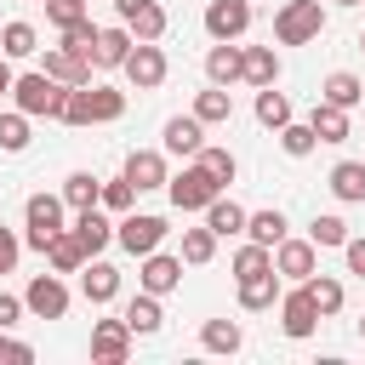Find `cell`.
<instances>
[{"instance_id":"6da1fadb","label":"cell","mask_w":365,"mask_h":365,"mask_svg":"<svg viewBox=\"0 0 365 365\" xmlns=\"http://www.w3.org/2000/svg\"><path fill=\"white\" fill-rule=\"evenodd\" d=\"M11 103H17L29 120H63L68 86H63V80H51L46 68H34V74H17V80H11Z\"/></svg>"},{"instance_id":"7a4b0ae2","label":"cell","mask_w":365,"mask_h":365,"mask_svg":"<svg viewBox=\"0 0 365 365\" xmlns=\"http://www.w3.org/2000/svg\"><path fill=\"white\" fill-rule=\"evenodd\" d=\"M325 34V6L319 0H285L274 11V40L279 46H308Z\"/></svg>"},{"instance_id":"3957f363","label":"cell","mask_w":365,"mask_h":365,"mask_svg":"<svg viewBox=\"0 0 365 365\" xmlns=\"http://www.w3.org/2000/svg\"><path fill=\"white\" fill-rule=\"evenodd\" d=\"M165 194H171V205H177V211H205V205L222 194V182H217L200 160H188L177 177H165Z\"/></svg>"},{"instance_id":"277c9868","label":"cell","mask_w":365,"mask_h":365,"mask_svg":"<svg viewBox=\"0 0 365 365\" xmlns=\"http://www.w3.org/2000/svg\"><path fill=\"white\" fill-rule=\"evenodd\" d=\"M63 194H29V205H23V222H29V234H23V245L29 251H46V240L57 234V228H68L63 222Z\"/></svg>"},{"instance_id":"5b68a950","label":"cell","mask_w":365,"mask_h":365,"mask_svg":"<svg viewBox=\"0 0 365 365\" xmlns=\"http://www.w3.org/2000/svg\"><path fill=\"white\" fill-rule=\"evenodd\" d=\"M171 228H165V217H154V211H125L120 222H114V240L131 251V257H148V251H160V240H165Z\"/></svg>"},{"instance_id":"8992f818","label":"cell","mask_w":365,"mask_h":365,"mask_svg":"<svg viewBox=\"0 0 365 365\" xmlns=\"http://www.w3.org/2000/svg\"><path fill=\"white\" fill-rule=\"evenodd\" d=\"M120 68H125V80H131L137 91H154V86H165V74H171V63H165V51H160L154 40H137Z\"/></svg>"},{"instance_id":"52a82bcc","label":"cell","mask_w":365,"mask_h":365,"mask_svg":"<svg viewBox=\"0 0 365 365\" xmlns=\"http://www.w3.org/2000/svg\"><path fill=\"white\" fill-rule=\"evenodd\" d=\"M23 308H29L34 319H63V314H68V285H63V274H34L29 291H23Z\"/></svg>"},{"instance_id":"ba28073f","label":"cell","mask_w":365,"mask_h":365,"mask_svg":"<svg viewBox=\"0 0 365 365\" xmlns=\"http://www.w3.org/2000/svg\"><path fill=\"white\" fill-rule=\"evenodd\" d=\"M131 342H137V336H131L125 319H97V325H91V359H97V365H125V359H131Z\"/></svg>"},{"instance_id":"9c48e42d","label":"cell","mask_w":365,"mask_h":365,"mask_svg":"<svg viewBox=\"0 0 365 365\" xmlns=\"http://www.w3.org/2000/svg\"><path fill=\"white\" fill-rule=\"evenodd\" d=\"M314 268H319V245H314V240H291V234H285V240L274 245V274H279V279H297V285H302Z\"/></svg>"},{"instance_id":"30bf717a","label":"cell","mask_w":365,"mask_h":365,"mask_svg":"<svg viewBox=\"0 0 365 365\" xmlns=\"http://www.w3.org/2000/svg\"><path fill=\"white\" fill-rule=\"evenodd\" d=\"M114 11H120V23L131 29V40H160L165 23H171L160 0H114Z\"/></svg>"},{"instance_id":"8fae6325","label":"cell","mask_w":365,"mask_h":365,"mask_svg":"<svg viewBox=\"0 0 365 365\" xmlns=\"http://www.w3.org/2000/svg\"><path fill=\"white\" fill-rule=\"evenodd\" d=\"M68 234L80 240V251H86V257H103V251L114 245V222H108V211H103V205L74 211V228H68Z\"/></svg>"},{"instance_id":"7c38bea8","label":"cell","mask_w":365,"mask_h":365,"mask_svg":"<svg viewBox=\"0 0 365 365\" xmlns=\"http://www.w3.org/2000/svg\"><path fill=\"white\" fill-rule=\"evenodd\" d=\"M314 325H319V308L308 302V291L302 285L297 291H279V331L291 342H302V336H314Z\"/></svg>"},{"instance_id":"4fadbf2b","label":"cell","mask_w":365,"mask_h":365,"mask_svg":"<svg viewBox=\"0 0 365 365\" xmlns=\"http://www.w3.org/2000/svg\"><path fill=\"white\" fill-rule=\"evenodd\" d=\"M251 29V0H211L205 6V34L211 40H240Z\"/></svg>"},{"instance_id":"5bb4252c","label":"cell","mask_w":365,"mask_h":365,"mask_svg":"<svg viewBox=\"0 0 365 365\" xmlns=\"http://www.w3.org/2000/svg\"><path fill=\"white\" fill-rule=\"evenodd\" d=\"M120 177H125L137 194H148V188H165V177H171V171H165V154H160V148H131Z\"/></svg>"},{"instance_id":"9a60e30c","label":"cell","mask_w":365,"mask_h":365,"mask_svg":"<svg viewBox=\"0 0 365 365\" xmlns=\"http://www.w3.org/2000/svg\"><path fill=\"white\" fill-rule=\"evenodd\" d=\"M137 285L154 291V297H171L182 285V257H165V251H148L143 268H137Z\"/></svg>"},{"instance_id":"2e32d148","label":"cell","mask_w":365,"mask_h":365,"mask_svg":"<svg viewBox=\"0 0 365 365\" xmlns=\"http://www.w3.org/2000/svg\"><path fill=\"white\" fill-rule=\"evenodd\" d=\"M40 68L51 74V80H63V86H86L91 80V57H80L74 46H46V57H40Z\"/></svg>"},{"instance_id":"e0dca14e","label":"cell","mask_w":365,"mask_h":365,"mask_svg":"<svg viewBox=\"0 0 365 365\" xmlns=\"http://www.w3.org/2000/svg\"><path fill=\"white\" fill-rule=\"evenodd\" d=\"M80 291H86V302H114L120 297V268L114 262H103V257H86L80 262Z\"/></svg>"},{"instance_id":"ac0fdd59","label":"cell","mask_w":365,"mask_h":365,"mask_svg":"<svg viewBox=\"0 0 365 365\" xmlns=\"http://www.w3.org/2000/svg\"><path fill=\"white\" fill-rule=\"evenodd\" d=\"M160 137H165V154H177V160H194V154L205 148V125H200L194 114H171Z\"/></svg>"},{"instance_id":"d6986e66","label":"cell","mask_w":365,"mask_h":365,"mask_svg":"<svg viewBox=\"0 0 365 365\" xmlns=\"http://www.w3.org/2000/svg\"><path fill=\"white\" fill-rule=\"evenodd\" d=\"M240 80L245 86H279V51L274 46H245L240 51Z\"/></svg>"},{"instance_id":"ffe728a7","label":"cell","mask_w":365,"mask_h":365,"mask_svg":"<svg viewBox=\"0 0 365 365\" xmlns=\"http://www.w3.org/2000/svg\"><path fill=\"white\" fill-rule=\"evenodd\" d=\"M302 291H308V302L319 308V319H331V314H342V302H348V291H342V279H336V274H319V268H314V274L302 279Z\"/></svg>"},{"instance_id":"44dd1931","label":"cell","mask_w":365,"mask_h":365,"mask_svg":"<svg viewBox=\"0 0 365 365\" xmlns=\"http://www.w3.org/2000/svg\"><path fill=\"white\" fill-rule=\"evenodd\" d=\"M205 228H211L217 240H234V234H245V205H240V200H228V194H217V200L205 205Z\"/></svg>"},{"instance_id":"7402d4cb","label":"cell","mask_w":365,"mask_h":365,"mask_svg":"<svg viewBox=\"0 0 365 365\" xmlns=\"http://www.w3.org/2000/svg\"><path fill=\"white\" fill-rule=\"evenodd\" d=\"M274 302H279V274H274V268L240 279V308H245V314H268Z\"/></svg>"},{"instance_id":"603a6c76","label":"cell","mask_w":365,"mask_h":365,"mask_svg":"<svg viewBox=\"0 0 365 365\" xmlns=\"http://www.w3.org/2000/svg\"><path fill=\"white\" fill-rule=\"evenodd\" d=\"M125 325H131V336H154L160 325H165V314H160V297L154 291H137L131 302H125V314H120Z\"/></svg>"},{"instance_id":"cb8c5ba5","label":"cell","mask_w":365,"mask_h":365,"mask_svg":"<svg viewBox=\"0 0 365 365\" xmlns=\"http://www.w3.org/2000/svg\"><path fill=\"white\" fill-rule=\"evenodd\" d=\"M131 46H137V40H131V29H125V23H114V29H97V51H91V63H97V68H120Z\"/></svg>"},{"instance_id":"d4e9b609","label":"cell","mask_w":365,"mask_h":365,"mask_svg":"<svg viewBox=\"0 0 365 365\" xmlns=\"http://www.w3.org/2000/svg\"><path fill=\"white\" fill-rule=\"evenodd\" d=\"M240 51H245V46L217 40V46L205 51V80H211V86H234V80H240Z\"/></svg>"},{"instance_id":"484cf974","label":"cell","mask_w":365,"mask_h":365,"mask_svg":"<svg viewBox=\"0 0 365 365\" xmlns=\"http://www.w3.org/2000/svg\"><path fill=\"white\" fill-rule=\"evenodd\" d=\"M200 125H222V120H234V97H228V86H205V91H194V108H188Z\"/></svg>"},{"instance_id":"4316f807","label":"cell","mask_w":365,"mask_h":365,"mask_svg":"<svg viewBox=\"0 0 365 365\" xmlns=\"http://www.w3.org/2000/svg\"><path fill=\"white\" fill-rule=\"evenodd\" d=\"M308 125H314L319 143H348V108H336V103H325V97H314Z\"/></svg>"},{"instance_id":"83f0119b","label":"cell","mask_w":365,"mask_h":365,"mask_svg":"<svg viewBox=\"0 0 365 365\" xmlns=\"http://www.w3.org/2000/svg\"><path fill=\"white\" fill-rule=\"evenodd\" d=\"M46 262H51V274H80V262H86V251H80V240L68 234V228H57L51 240H46V251H40Z\"/></svg>"},{"instance_id":"f1b7e54d","label":"cell","mask_w":365,"mask_h":365,"mask_svg":"<svg viewBox=\"0 0 365 365\" xmlns=\"http://www.w3.org/2000/svg\"><path fill=\"white\" fill-rule=\"evenodd\" d=\"M200 348H205V354H240V348H245L240 319H205V325H200Z\"/></svg>"},{"instance_id":"f546056e","label":"cell","mask_w":365,"mask_h":365,"mask_svg":"<svg viewBox=\"0 0 365 365\" xmlns=\"http://www.w3.org/2000/svg\"><path fill=\"white\" fill-rule=\"evenodd\" d=\"M331 194L342 205H359L365 200V160H336L331 165Z\"/></svg>"},{"instance_id":"4dcf8cb0","label":"cell","mask_w":365,"mask_h":365,"mask_svg":"<svg viewBox=\"0 0 365 365\" xmlns=\"http://www.w3.org/2000/svg\"><path fill=\"white\" fill-rule=\"evenodd\" d=\"M86 108H91V125H114V120L125 114V91H114V86H91V80H86Z\"/></svg>"},{"instance_id":"1f68e13d","label":"cell","mask_w":365,"mask_h":365,"mask_svg":"<svg viewBox=\"0 0 365 365\" xmlns=\"http://www.w3.org/2000/svg\"><path fill=\"white\" fill-rule=\"evenodd\" d=\"M245 240H257V245H279L285 240V211L279 205H268V211H245Z\"/></svg>"},{"instance_id":"d6a6232c","label":"cell","mask_w":365,"mask_h":365,"mask_svg":"<svg viewBox=\"0 0 365 365\" xmlns=\"http://www.w3.org/2000/svg\"><path fill=\"white\" fill-rule=\"evenodd\" d=\"M40 51V34H34V23H6L0 29V57H11V63H23V57H34Z\"/></svg>"},{"instance_id":"836d02e7","label":"cell","mask_w":365,"mask_h":365,"mask_svg":"<svg viewBox=\"0 0 365 365\" xmlns=\"http://www.w3.org/2000/svg\"><path fill=\"white\" fill-rule=\"evenodd\" d=\"M97 200H103V177H91V171H68L63 177V205L68 211H86Z\"/></svg>"},{"instance_id":"e575fe53","label":"cell","mask_w":365,"mask_h":365,"mask_svg":"<svg viewBox=\"0 0 365 365\" xmlns=\"http://www.w3.org/2000/svg\"><path fill=\"white\" fill-rule=\"evenodd\" d=\"M319 97H325V103H336V108H359V97H365V86H359V74H348V68H336V74H325V86H319Z\"/></svg>"},{"instance_id":"d590c367","label":"cell","mask_w":365,"mask_h":365,"mask_svg":"<svg viewBox=\"0 0 365 365\" xmlns=\"http://www.w3.org/2000/svg\"><path fill=\"white\" fill-rule=\"evenodd\" d=\"M274 137H279V148H285L291 160H308V154L319 148V137H314V125H308V120H285Z\"/></svg>"},{"instance_id":"8d00e7d4","label":"cell","mask_w":365,"mask_h":365,"mask_svg":"<svg viewBox=\"0 0 365 365\" xmlns=\"http://www.w3.org/2000/svg\"><path fill=\"white\" fill-rule=\"evenodd\" d=\"M177 257H182L188 268H205V262L217 257V234H211L205 222H200V228H182V251H177Z\"/></svg>"},{"instance_id":"74e56055","label":"cell","mask_w":365,"mask_h":365,"mask_svg":"<svg viewBox=\"0 0 365 365\" xmlns=\"http://www.w3.org/2000/svg\"><path fill=\"white\" fill-rule=\"evenodd\" d=\"M257 120H262L268 131H279V125L291 120V97L274 91V86H257Z\"/></svg>"},{"instance_id":"f35d334b","label":"cell","mask_w":365,"mask_h":365,"mask_svg":"<svg viewBox=\"0 0 365 365\" xmlns=\"http://www.w3.org/2000/svg\"><path fill=\"white\" fill-rule=\"evenodd\" d=\"M308 240H314L319 251H342V240H348V222H342L336 211H319V217L308 222Z\"/></svg>"},{"instance_id":"ab89813d","label":"cell","mask_w":365,"mask_h":365,"mask_svg":"<svg viewBox=\"0 0 365 365\" xmlns=\"http://www.w3.org/2000/svg\"><path fill=\"white\" fill-rule=\"evenodd\" d=\"M268 268H274V251H268V245L245 240V245L234 251V279H251V274H268Z\"/></svg>"},{"instance_id":"60d3db41","label":"cell","mask_w":365,"mask_h":365,"mask_svg":"<svg viewBox=\"0 0 365 365\" xmlns=\"http://www.w3.org/2000/svg\"><path fill=\"white\" fill-rule=\"evenodd\" d=\"M194 160H200V165H205V171H211V177H217L222 188H228V182L240 177V160H234V148H200Z\"/></svg>"},{"instance_id":"b9f144b4","label":"cell","mask_w":365,"mask_h":365,"mask_svg":"<svg viewBox=\"0 0 365 365\" xmlns=\"http://www.w3.org/2000/svg\"><path fill=\"white\" fill-rule=\"evenodd\" d=\"M0 148H6V154H23V148H29V114H23V108L0 114Z\"/></svg>"},{"instance_id":"7bdbcfd3","label":"cell","mask_w":365,"mask_h":365,"mask_svg":"<svg viewBox=\"0 0 365 365\" xmlns=\"http://www.w3.org/2000/svg\"><path fill=\"white\" fill-rule=\"evenodd\" d=\"M63 46H74L80 57H91V51H97V23H91V11H86L80 23H68V29H63ZM91 68H97V63H91Z\"/></svg>"},{"instance_id":"ee69618b","label":"cell","mask_w":365,"mask_h":365,"mask_svg":"<svg viewBox=\"0 0 365 365\" xmlns=\"http://www.w3.org/2000/svg\"><path fill=\"white\" fill-rule=\"evenodd\" d=\"M103 211H114V217H125L131 205H137V188L125 182V177H114V182H103V200H97Z\"/></svg>"},{"instance_id":"f6af8a7d","label":"cell","mask_w":365,"mask_h":365,"mask_svg":"<svg viewBox=\"0 0 365 365\" xmlns=\"http://www.w3.org/2000/svg\"><path fill=\"white\" fill-rule=\"evenodd\" d=\"M80 17H86V0H46V23H51L57 34H63L68 23H80Z\"/></svg>"},{"instance_id":"bcb514c9","label":"cell","mask_w":365,"mask_h":365,"mask_svg":"<svg viewBox=\"0 0 365 365\" xmlns=\"http://www.w3.org/2000/svg\"><path fill=\"white\" fill-rule=\"evenodd\" d=\"M29 359H34V348H29V342H17V336H6V331H0V365H29Z\"/></svg>"},{"instance_id":"7dc6e473","label":"cell","mask_w":365,"mask_h":365,"mask_svg":"<svg viewBox=\"0 0 365 365\" xmlns=\"http://www.w3.org/2000/svg\"><path fill=\"white\" fill-rule=\"evenodd\" d=\"M17 257H23V240H17L11 228H0V274H11V268H17Z\"/></svg>"},{"instance_id":"c3c4849f","label":"cell","mask_w":365,"mask_h":365,"mask_svg":"<svg viewBox=\"0 0 365 365\" xmlns=\"http://www.w3.org/2000/svg\"><path fill=\"white\" fill-rule=\"evenodd\" d=\"M29 308H23V297H11V291H0V331H11L17 319H23Z\"/></svg>"},{"instance_id":"681fc988","label":"cell","mask_w":365,"mask_h":365,"mask_svg":"<svg viewBox=\"0 0 365 365\" xmlns=\"http://www.w3.org/2000/svg\"><path fill=\"white\" fill-rule=\"evenodd\" d=\"M342 257H348V274H359V279H365V234H359V240L348 234V240H342Z\"/></svg>"},{"instance_id":"f907efd6","label":"cell","mask_w":365,"mask_h":365,"mask_svg":"<svg viewBox=\"0 0 365 365\" xmlns=\"http://www.w3.org/2000/svg\"><path fill=\"white\" fill-rule=\"evenodd\" d=\"M11 80H17V74H11V63L0 57V97H11Z\"/></svg>"},{"instance_id":"816d5d0a","label":"cell","mask_w":365,"mask_h":365,"mask_svg":"<svg viewBox=\"0 0 365 365\" xmlns=\"http://www.w3.org/2000/svg\"><path fill=\"white\" fill-rule=\"evenodd\" d=\"M336 6H365V0H336Z\"/></svg>"},{"instance_id":"f5cc1de1","label":"cell","mask_w":365,"mask_h":365,"mask_svg":"<svg viewBox=\"0 0 365 365\" xmlns=\"http://www.w3.org/2000/svg\"><path fill=\"white\" fill-rule=\"evenodd\" d=\"M359 336H365V319H359Z\"/></svg>"},{"instance_id":"db71d44e","label":"cell","mask_w":365,"mask_h":365,"mask_svg":"<svg viewBox=\"0 0 365 365\" xmlns=\"http://www.w3.org/2000/svg\"><path fill=\"white\" fill-rule=\"evenodd\" d=\"M359 108H365V97H359Z\"/></svg>"},{"instance_id":"11a10c76","label":"cell","mask_w":365,"mask_h":365,"mask_svg":"<svg viewBox=\"0 0 365 365\" xmlns=\"http://www.w3.org/2000/svg\"><path fill=\"white\" fill-rule=\"evenodd\" d=\"M359 46H365V34H359Z\"/></svg>"}]
</instances>
